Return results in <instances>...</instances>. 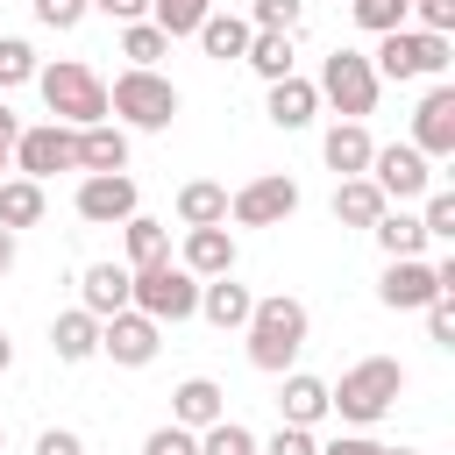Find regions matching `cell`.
<instances>
[{
	"instance_id": "603a6c76",
	"label": "cell",
	"mask_w": 455,
	"mask_h": 455,
	"mask_svg": "<svg viewBox=\"0 0 455 455\" xmlns=\"http://www.w3.org/2000/svg\"><path fill=\"white\" fill-rule=\"evenodd\" d=\"M249 36H256V28H249L242 14H228V7H213V14L199 21V36H192V43H199V50L213 57V64H242V50H249Z\"/></svg>"
},
{
	"instance_id": "b9f144b4",
	"label": "cell",
	"mask_w": 455,
	"mask_h": 455,
	"mask_svg": "<svg viewBox=\"0 0 455 455\" xmlns=\"http://www.w3.org/2000/svg\"><path fill=\"white\" fill-rule=\"evenodd\" d=\"M427 341L455 348V299H434V306H427Z\"/></svg>"
},
{
	"instance_id": "2e32d148",
	"label": "cell",
	"mask_w": 455,
	"mask_h": 455,
	"mask_svg": "<svg viewBox=\"0 0 455 455\" xmlns=\"http://www.w3.org/2000/svg\"><path fill=\"white\" fill-rule=\"evenodd\" d=\"M249 306H256V291H249V284H242L235 270H228V277H206V284H199V320H206V327H220V334H228V327L242 334V327H249Z\"/></svg>"
},
{
	"instance_id": "e0dca14e",
	"label": "cell",
	"mask_w": 455,
	"mask_h": 455,
	"mask_svg": "<svg viewBox=\"0 0 455 455\" xmlns=\"http://www.w3.org/2000/svg\"><path fill=\"white\" fill-rule=\"evenodd\" d=\"M263 114H270V128H284V135H291V128H313V114H320L313 78H299V71H291V78H277V85L263 92Z\"/></svg>"
},
{
	"instance_id": "836d02e7",
	"label": "cell",
	"mask_w": 455,
	"mask_h": 455,
	"mask_svg": "<svg viewBox=\"0 0 455 455\" xmlns=\"http://www.w3.org/2000/svg\"><path fill=\"white\" fill-rule=\"evenodd\" d=\"M36 71H43V57L28 50V36H0V92L36 85Z\"/></svg>"
},
{
	"instance_id": "ffe728a7",
	"label": "cell",
	"mask_w": 455,
	"mask_h": 455,
	"mask_svg": "<svg viewBox=\"0 0 455 455\" xmlns=\"http://www.w3.org/2000/svg\"><path fill=\"white\" fill-rule=\"evenodd\" d=\"M370 149H377V142H370L363 121H334V128L320 135V156H327L334 178H363V171H370Z\"/></svg>"
},
{
	"instance_id": "7bdbcfd3",
	"label": "cell",
	"mask_w": 455,
	"mask_h": 455,
	"mask_svg": "<svg viewBox=\"0 0 455 455\" xmlns=\"http://www.w3.org/2000/svg\"><path fill=\"white\" fill-rule=\"evenodd\" d=\"M36 455H85V441H78L71 427H43V434H36Z\"/></svg>"
},
{
	"instance_id": "d4e9b609",
	"label": "cell",
	"mask_w": 455,
	"mask_h": 455,
	"mask_svg": "<svg viewBox=\"0 0 455 455\" xmlns=\"http://www.w3.org/2000/svg\"><path fill=\"white\" fill-rule=\"evenodd\" d=\"M178 228H228V185L213 178L178 185Z\"/></svg>"
},
{
	"instance_id": "816d5d0a",
	"label": "cell",
	"mask_w": 455,
	"mask_h": 455,
	"mask_svg": "<svg viewBox=\"0 0 455 455\" xmlns=\"http://www.w3.org/2000/svg\"><path fill=\"white\" fill-rule=\"evenodd\" d=\"M0 448H7V427H0Z\"/></svg>"
},
{
	"instance_id": "ac0fdd59",
	"label": "cell",
	"mask_w": 455,
	"mask_h": 455,
	"mask_svg": "<svg viewBox=\"0 0 455 455\" xmlns=\"http://www.w3.org/2000/svg\"><path fill=\"white\" fill-rule=\"evenodd\" d=\"M78 306H85L92 320L128 313V263H85V277H78Z\"/></svg>"
},
{
	"instance_id": "5bb4252c",
	"label": "cell",
	"mask_w": 455,
	"mask_h": 455,
	"mask_svg": "<svg viewBox=\"0 0 455 455\" xmlns=\"http://www.w3.org/2000/svg\"><path fill=\"white\" fill-rule=\"evenodd\" d=\"M377 299H384L391 313H427V306H434V299H448V291H441V277H434V263H427V256H398V263H384Z\"/></svg>"
},
{
	"instance_id": "ba28073f",
	"label": "cell",
	"mask_w": 455,
	"mask_h": 455,
	"mask_svg": "<svg viewBox=\"0 0 455 455\" xmlns=\"http://www.w3.org/2000/svg\"><path fill=\"white\" fill-rule=\"evenodd\" d=\"M363 178L384 192V206H405V199H427V192H434V164H427L412 142H377Z\"/></svg>"
},
{
	"instance_id": "f6af8a7d",
	"label": "cell",
	"mask_w": 455,
	"mask_h": 455,
	"mask_svg": "<svg viewBox=\"0 0 455 455\" xmlns=\"http://www.w3.org/2000/svg\"><path fill=\"white\" fill-rule=\"evenodd\" d=\"M92 14H107V21H149V0H92Z\"/></svg>"
},
{
	"instance_id": "7dc6e473",
	"label": "cell",
	"mask_w": 455,
	"mask_h": 455,
	"mask_svg": "<svg viewBox=\"0 0 455 455\" xmlns=\"http://www.w3.org/2000/svg\"><path fill=\"white\" fill-rule=\"evenodd\" d=\"M14 256H21V249H14V235H7V228H0V277H7V270H14Z\"/></svg>"
},
{
	"instance_id": "f1b7e54d",
	"label": "cell",
	"mask_w": 455,
	"mask_h": 455,
	"mask_svg": "<svg viewBox=\"0 0 455 455\" xmlns=\"http://www.w3.org/2000/svg\"><path fill=\"white\" fill-rule=\"evenodd\" d=\"M121 242H128V270H142V263H164V256H171V228H164V220H149V213H128V220H121Z\"/></svg>"
},
{
	"instance_id": "d6a6232c",
	"label": "cell",
	"mask_w": 455,
	"mask_h": 455,
	"mask_svg": "<svg viewBox=\"0 0 455 455\" xmlns=\"http://www.w3.org/2000/svg\"><path fill=\"white\" fill-rule=\"evenodd\" d=\"M249 28H263V36H299V21H306V0H249V14H242Z\"/></svg>"
},
{
	"instance_id": "9a60e30c",
	"label": "cell",
	"mask_w": 455,
	"mask_h": 455,
	"mask_svg": "<svg viewBox=\"0 0 455 455\" xmlns=\"http://www.w3.org/2000/svg\"><path fill=\"white\" fill-rule=\"evenodd\" d=\"M220 419H228V391H220L213 377H185V384L171 391V427L206 434V427H220Z\"/></svg>"
},
{
	"instance_id": "f546056e",
	"label": "cell",
	"mask_w": 455,
	"mask_h": 455,
	"mask_svg": "<svg viewBox=\"0 0 455 455\" xmlns=\"http://www.w3.org/2000/svg\"><path fill=\"white\" fill-rule=\"evenodd\" d=\"M242 64H249L263 85H277V78H291V64H299V57H291V36H263V28H256V36H249V50H242Z\"/></svg>"
},
{
	"instance_id": "44dd1931",
	"label": "cell",
	"mask_w": 455,
	"mask_h": 455,
	"mask_svg": "<svg viewBox=\"0 0 455 455\" xmlns=\"http://www.w3.org/2000/svg\"><path fill=\"white\" fill-rule=\"evenodd\" d=\"M178 263H185L199 284H206V277H228V270H235V235H228V228H185V256H178Z\"/></svg>"
},
{
	"instance_id": "681fc988",
	"label": "cell",
	"mask_w": 455,
	"mask_h": 455,
	"mask_svg": "<svg viewBox=\"0 0 455 455\" xmlns=\"http://www.w3.org/2000/svg\"><path fill=\"white\" fill-rule=\"evenodd\" d=\"M384 455H419V448H384Z\"/></svg>"
},
{
	"instance_id": "4316f807",
	"label": "cell",
	"mask_w": 455,
	"mask_h": 455,
	"mask_svg": "<svg viewBox=\"0 0 455 455\" xmlns=\"http://www.w3.org/2000/svg\"><path fill=\"white\" fill-rule=\"evenodd\" d=\"M43 213H50V199H43V185H36V178H0V228H7V235L36 228Z\"/></svg>"
},
{
	"instance_id": "ab89813d",
	"label": "cell",
	"mask_w": 455,
	"mask_h": 455,
	"mask_svg": "<svg viewBox=\"0 0 455 455\" xmlns=\"http://www.w3.org/2000/svg\"><path fill=\"white\" fill-rule=\"evenodd\" d=\"M142 455H199V434H185V427H171V419H164V427L142 441Z\"/></svg>"
},
{
	"instance_id": "d590c367",
	"label": "cell",
	"mask_w": 455,
	"mask_h": 455,
	"mask_svg": "<svg viewBox=\"0 0 455 455\" xmlns=\"http://www.w3.org/2000/svg\"><path fill=\"white\" fill-rule=\"evenodd\" d=\"M419 228H427V242H455V192H448V185H434V192H427Z\"/></svg>"
},
{
	"instance_id": "d6986e66",
	"label": "cell",
	"mask_w": 455,
	"mask_h": 455,
	"mask_svg": "<svg viewBox=\"0 0 455 455\" xmlns=\"http://www.w3.org/2000/svg\"><path fill=\"white\" fill-rule=\"evenodd\" d=\"M277 412H284V427H320V419H327V377H313V370H284V384H277Z\"/></svg>"
},
{
	"instance_id": "8fae6325",
	"label": "cell",
	"mask_w": 455,
	"mask_h": 455,
	"mask_svg": "<svg viewBox=\"0 0 455 455\" xmlns=\"http://www.w3.org/2000/svg\"><path fill=\"white\" fill-rule=\"evenodd\" d=\"M412 149L427 164H448L455 156V85L448 78H434L419 92V107H412Z\"/></svg>"
},
{
	"instance_id": "52a82bcc",
	"label": "cell",
	"mask_w": 455,
	"mask_h": 455,
	"mask_svg": "<svg viewBox=\"0 0 455 455\" xmlns=\"http://www.w3.org/2000/svg\"><path fill=\"white\" fill-rule=\"evenodd\" d=\"M313 92H320V107H334L341 121H363V114H377V92H384V78L370 71V57H363V50H334V57L320 64Z\"/></svg>"
},
{
	"instance_id": "8d00e7d4",
	"label": "cell",
	"mask_w": 455,
	"mask_h": 455,
	"mask_svg": "<svg viewBox=\"0 0 455 455\" xmlns=\"http://www.w3.org/2000/svg\"><path fill=\"white\" fill-rule=\"evenodd\" d=\"M199 455H256V434H249V427H235V419H220V427H206V434H199Z\"/></svg>"
},
{
	"instance_id": "83f0119b",
	"label": "cell",
	"mask_w": 455,
	"mask_h": 455,
	"mask_svg": "<svg viewBox=\"0 0 455 455\" xmlns=\"http://www.w3.org/2000/svg\"><path fill=\"white\" fill-rule=\"evenodd\" d=\"M377 213H384V192L370 178H341L334 185V220L341 228H377Z\"/></svg>"
},
{
	"instance_id": "4dcf8cb0",
	"label": "cell",
	"mask_w": 455,
	"mask_h": 455,
	"mask_svg": "<svg viewBox=\"0 0 455 455\" xmlns=\"http://www.w3.org/2000/svg\"><path fill=\"white\" fill-rule=\"evenodd\" d=\"M121 57H128V71H156V57H171V36L156 21H128L121 28Z\"/></svg>"
},
{
	"instance_id": "7a4b0ae2",
	"label": "cell",
	"mask_w": 455,
	"mask_h": 455,
	"mask_svg": "<svg viewBox=\"0 0 455 455\" xmlns=\"http://www.w3.org/2000/svg\"><path fill=\"white\" fill-rule=\"evenodd\" d=\"M398 391H405V363L398 355H363V363L341 370V384H327V412H341L363 434V427H377L398 405Z\"/></svg>"
},
{
	"instance_id": "e575fe53",
	"label": "cell",
	"mask_w": 455,
	"mask_h": 455,
	"mask_svg": "<svg viewBox=\"0 0 455 455\" xmlns=\"http://www.w3.org/2000/svg\"><path fill=\"white\" fill-rule=\"evenodd\" d=\"M348 14H355V28L391 36V28H405V21H412V0H348Z\"/></svg>"
},
{
	"instance_id": "74e56055",
	"label": "cell",
	"mask_w": 455,
	"mask_h": 455,
	"mask_svg": "<svg viewBox=\"0 0 455 455\" xmlns=\"http://www.w3.org/2000/svg\"><path fill=\"white\" fill-rule=\"evenodd\" d=\"M28 7H36V21H43V28H57V36H71V28L92 14V0H28Z\"/></svg>"
},
{
	"instance_id": "f907efd6",
	"label": "cell",
	"mask_w": 455,
	"mask_h": 455,
	"mask_svg": "<svg viewBox=\"0 0 455 455\" xmlns=\"http://www.w3.org/2000/svg\"><path fill=\"white\" fill-rule=\"evenodd\" d=\"M0 171H7V149H0Z\"/></svg>"
},
{
	"instance_id": "4fadbf2b",
	"label": "cell",
	"mask_w": 455,
	"mask_h": 455,
	"mask_svg": "<svg viewBox=\"0 0 455 455\" xmlns=\"http://www.w3.org/2000/svg\"><path fill=\"white\" fill-rule=\"evenodd\" d=\"M156 348H164V327L149 320V313H114V320H100V355H114L121 370H149L156 363Z\"/></svg>"
},
{
	"instance_id": "7402d4cb",
	"label": "cell",
	"mask_w": 455,
	"mask_h": 455,
	"mask_svg": "<svg viewBox=\"0 0 455 455\" xmlns=\"http://www.w3.org/2000/svg\"><path fill=\"white\" fill-rule=\"evenodd\" d=\"M78 171H85V178H100V171H128V128H114V121L78 128Z\"/></svg>"
},
{
	"instance_id": "ee69618b",
	"label": "cell",
	"mask_w": 455,
	"mask_h": 455,
	"mask_svg": "<svg viewBox=\"0 0 455 455\" xmlns=\"http://www.w3.org/2000/svg\"><path fill=\"white\" fill-rule=\"evenodd\" d=\"M320 455H384V441H370V434H334V441H320Z\"/></svg>"
},
{
	"instance_id": "277c9868",
	"label": "cell",
	"mask_w": 455,
	"mask_h": 455,
	"mask_svg": "<svg viewBox=\"0 0 455 455\" xmlns=\"http://www.w3.org/2000/svg\"><path fill=\"white\" fill-rule=\"evenodd\" d=\"M178 85L164 78V71H121L114 85H107V121L114 128H135V135H164L171 121H178Z\"/></svg>"
},
{
	"instance_id": "1f68e13d",
	"label": "cell",
	"mask_w": 455,
	"mask_h": 455,
	"mask_svg": "<svg viewBox=\"0 0 455 455\" xmlns=\"http://www.w3.org/2000/svg\"><path fill=\"white\" fill-rule=\"evenodd\" d=\"M213 14V0H149V21L178 43V36H199V21Z\"/></svg>"
},
{
	"instance_id": "6da1fadb",
	"label": "cell",
	"mask_w": 455,
	"mask_h": 455,
	"mask_svg": "<svg viewBox=\"0 0 455 455\" xmlns=\"http://www.w3.org/2000/svg\"><path fill=\"white\" fill-rule=\"evenodd\" d=\"M306 334H313V313H306V299H291V291H270V299H256V306H249V327H242V341H249V363H256L263 377H284V370L299 363Z\"/></svg>"
},
{
	"instance_id": "3957f363",
	"label": "cell",
	"mask_w": 455,
	"mask_h": 455,
	"mask_svg": "<svg viewBox=\"0 0 455 455\" xmlns=\"http://www.w3.org/2000/svg\"><path fill=\"white\" fill-rule=\"evenodd\" d=\"M36 92H43L50 121H64V128H92V121H107V78H100L92 64H78V57L43 64V71H36Z\"/></svg>"
},
{
	"instance_id": "f35d334b",
	"label": "cell",
	"mask_w": 455,
	"mask_h": 455,
	"mask_svg": "<svg viewBox=\"0 0 455 455\" xmlns=\"http://www.w3.org/2000/svg\"><path fill=\"white\" fill-rule=\"evenodd\" d=\"M256 455H320V441L313 427H277L270 441H256Z\"/></svg>"
},
{
	"instance_id": "bcb514c9",
	"label": "cell",
	"mask_w": 455,
	"mask_h": 455,
	"mask_svg": "<svg viewBox=\"0 0 455 455\" xmlns=\"http://www.w3.org/2000/svg\"><path fill=\"white\" fill-rule=\"evenodd\" d=\"M14 135H21V114L0 100V149H14Z\"/></svg>"
},
{
	"instance_id": "7c38bea8",
	"label": "cell",
	"mask_w": 455,
	"mask_h": 455,
	"mask_svg": "<svg viewBox=\"0 0 455 455\" xmlns=\"http://www.w3.org/2000/svg\"><path fill=\"white\" fill-rule=\"evenodd\" d=\"M71 206H78V220H92V228H121L128 213H142V192H135L128 171H100V178H78Z\"/></svg>"
},
{
	"instance_id": "cb8c5ba5",
	"label": "cell",
	"mask_w": 455,
	"mask_h": 455,
	"mask_svg": "<svg viewBox=\"0 0 455 455\" xmlns=\"http://www.w3.org/2000/svg\"><path fill=\"white\" fill-rule=\"evenodd\" d=\"M50 348H57V363H92V355H100V320H92L85 306L57 313V320H50Z\"/></svg>"
},
{
	"instance_id": "8992f818",
	"label": "cell",
	"mask_w": 455,
	"mask_h": 455,
	"mask_svg": "<svg viewBox=\"0 0 455 455\" xmlns=\"http://www.w3.org/2000/svg\"><path fill=\"white\" fill-rule=\"evenodd\" d=\"M455 64V43L448 36H427V28H391V36H377V50H370V71L377 78H441Z\"/></svg>"
},
{
	"instance_id": "5b68a950",
	"label": "cell",
	"mask_w": 455,
	"mask_h": 455,
	"mask_svg": "<svg viewBox=\"0 0 455 455\" xmlns=\"http://www.w3.org/2000/svg\"><path fill=\"white\" fill-rule=\"evenodd\" d=\"M128 306L149 313L156 327H164V320H171V327H178V320H199V277H192L185 263H171V256H164V263H142V270H128Z\"/></svg>"
},
{
	"instance_id": "c3c4849f",
	"label": "cell",
	"mask_w": 455,
	"mask_h": 455,
	"mask_svg": "<svg viewBox=\"0 0 455 455\" xmlns=\"http://www.w3.org/2000/svg\"><path fill=\"white\" fill-rule=\"evenodd\" d=\"M14 370V341H7V327H0V377Z\"/></svg>"
},
{
	"instance_id": "30bf717a",
	"label": "cell",
	"mask_w": 455,
	"mask_h": 455,
	"mask_svg": "<svg viewBox=\"0 0 455 455\" xmlns=\"http://www.w3.org/2000/svg\"><path fill=\"white\" fill-rule=\"evenodd\" d=\"M14 178H57V171H78V128H64V121H43V128H21L14 135Z\"/></svg>"
},
{
	"instance_id": "484cf974",
	"label": "cell",
	"mask_w": 455,
	"mask_h": 455,
	"mask_svg": "<svg viewBox=\"0 0 455 455\" xmlns=\"http://www.w3.org/2000/svg\"><path fill=\"white\" fill-rule=\"evenodd\" d=\"M370 235H377L384 263H398V256H427V228H419V213H405V206H384Z\"/></svg>"
},
{
	"instance_id": "9c48e42d",
	"label": "cell",
	"mask_w": 455,
	"mask_h": 455,
	"mask_svg": "<svg viewBox=\"0 0 455 455\" xmlns=\"http://www.w3.org/2000/svg\"><path fill=\"white\" fill-rule=\"evenodd\" d=\"M291 213H299V178H284V171H263V178L228 192V220L235 228H284Z\"/></svg>"
},
{
	"instance_id": "60d3db41",
	"label": "cell",
	"mask_w": 455,
	"mask_h": 455,
	"mask_svg": "<svg viewBox=\"0 0 455 455\" xmlns=\"http://www.w3.org/2000/svg\"><path fill=\"white\" fill-rule=\"evenodd\" d=\"M412 21L427 36H455V0H412Z\"/></svg>"
}]
</instances>
